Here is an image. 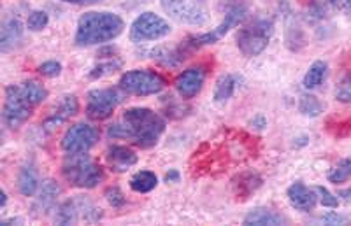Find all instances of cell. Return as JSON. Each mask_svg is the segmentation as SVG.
Instances as JSON below:
<instances>
[{
  "instance_id": "cell-1",
  "label": "cell",
  "mask_w": 351,
  "mask_h": 226,
  "mask_svg": "<svg viewBox=\"0 0 351 226\" xmlns=\"http://www.w3.org/2000/svg\"><path fill=\"white\" fill-rule=\"evenodd\" d=\"M125 23L116 12L88 11L77 20L74 42L80 48H90L114 40L121 36Z\"/></svg>"
},
{
  "instance_id": "cell-2",
  "label": "cell",
  "mask_w": 351,
  "mask_h": 226,
  "mask_svg": "<svg viewBox=\"0 0 351 226\" xmlns=\"http://www.w3.org/2000/svg\"><path fill=\"white\" fill-rule=\"evenodd\" d=\"M132 130V140L143 149L156 146L165 131V119L148 108H130L121 118Z\"/></svg>"
},
{
  "instance_id": "cell-3",
  "label": "cell",
  "mask_w": 351,
  "mask_h": 226,
  "mask_svg": "<svg viewBox=\"0 0 351 226\" xmlns=\"http://www.w3.org/2000/svg\"><path fill=\"white\" fill-rule=\"evenodd\" d=\"M62 174L69 184L83 190H92L104 181V168L93 162L88 153L67 155V160L62 165Z\"/></svg>"
},
{
  "instance_id": "cell-4",
  "label": "cell",
  "mask_w": 351,
  "mask_h": 226,
  "mask_svg": "<svg viewBox=\"0 0 351 226\" xmlns=\"http://www.w3.org/2000/svg\"><path fill=\"white\" fill-rule=\"evenodd\" d=\"M272 36H274V23L272 20L262 18V20H255L253 23L246 25L237 32V48L247 58L262 55L267 49L269 42H271Z\"/></svg>"
},
{
  "instance_id": "cell-5",
  "label": "cell",
  "mask_w": 351,
  "mask_h": 226,
  "mask_svg": "<svg viewBox=\"0 0 351 226\" xmlns=\"http://www.w3.org/2000/svg\"><path fill=\"white\" fill-rule=\"evenodd\" d=\"M246 16V9L243 5H236V8H232L230 11L225 14V20L218 25L216 28L209 30L206 34H199V36H193V37H188L183 44L178 46V49L181 51V55L186 58L188 53L195 51V49L204 48V46H211V44H216L218 40L223 39L228 32H230L232 28L237 27L241 21L244 20Z\"/></svg>"
},
{
  "instance_id": "cell-6",
  "label": "cell",
  "mask_w": 351,
  "mask_h": 226,
  "mask_svg": "<svg viewBox=\"0 0 351 226\" xmlns=\"http://www.w3.org/2000/svg\"><path fill=\"white\" fill-rule=\"evenodd\" d=\"M118 88L127 95L149 97L164 90L165 79L158 72L149 71V68H134L121 75Z\"/></svg>"
},
{
  "instance_id": "cell-7",
  "label": "cell",
  "mask_w": 351,
  "mask_h": 226,
  "mask_svg": "<svg viewBox=\"0 0 351 226\" xmlns=\"http://www.w3.org/2000/svg\"><path fill=\"white\" fill-rule=\"evenodd\" d=\"M99 219H102V209L97 207L86 197H74L71 200H65L60 207H56V225L67 226L74 225L77 221L97 223Z\"/></svg>"
},
{
  "instance_id": "cell-8",
  "label": "cell",
  "mask_w": 351,
  "mask_h": 226,
  "mask_svg": "<svg viewBox=\"0 0 351 226\" xmlns=\"http://www.w3.org/2000/svg\"><path fill=\"white\" fill-rule=\"evenodd\" d=\"M34 105L25 97L21 84H9L5 88L4 108H2V119L8 128L16 130L21 125L27 123L28 118L32 116Z\"/></svg>"
},
{
  "instance_id": "cell-9",
  "label": "cell",
  "mask_w": 351,
  "mask_h": 226,
  "mask_svg": "<svg viewBox=\"0 0 351 226\" xmlns=\"http://www.w3.org/2000/svg\"><path fill=\"white\" fill-rule=\"evenodd\" d=\"M123 102V92L118 88H95L86 95V116L93 121L111 118L116 108Z\"/></svg>"
},
{
  "instance_id": "cell-10",
  "label": "cell",
  "mask_w": 351,
  "mask_h": 226,
  "mask_svg": "<svg viewBox=\"0 0 351 226\" xmlns=\"http://www.w3.org/2000/svg\"><path fill=\"white\" fill-rule=\"evenodd\" d=\"M169 34H171L169 21L149 11L141 12L130 25V40L136 44L164 39Z\"/></svg>"
},
{
  "instance_id": "cell-11",
  "label": "cell",
  "mask_w": 351,
  "mask_h": 226,
  "mask_svg": "<svg viewBox=\"0 0 351 226\" xmlns=\"http://www.w3.org/2000/svg\"><path fill=\"white\" fill-rule=\"evenodd\" d=\"M165 14L183 25H204L208 21V9L202 0H160Z\"/></svg>"
},
{
  "instance_id": "cell-12",
  "label": "cell",
  "mask_w": 351,
  "mask_h": 226,
  "mask_svg": "<svg viewBox=\"0 0 351 226\" xmlns=\"http://www.w3.org/2000/svg\"><path fill=\"white\" fill-rule=\"evenodd\" d=\"M100 139V131L90 123H76L67 128L62 137V149L65 155H83L92 149Z\"/></svg>"
},
{
  "instance_id": "cell-13",
  "label": "cell",
  "mask_w": 351,
  "mask_h": 226,
  "mask_svg": "<svg viewBox=\"0 0 351 226\" xmlns=\"http://www.w3.org/2000/svg\"><path fill=\"white\" fill-rule=\"evenodd\" d=\"M204 81H206V71L202 67H190L176 77V92L184 100L195 99L202 90Z\"/></svg>"
},
{
  "instance_id": "cell-14",
  "label": "cell",
  "mask_w": 351,
  "mask_h": 226,
  "mask_svg": "<svg viewBox=\"0 0 351 226\" xmlns=\"http://www.w3.org/2000/svg\"><path fill=\"white\" fill-rule=\"evenodd\" d=\"M80 111V102H77L76 95H65L64 99L60 100L58 103V108L48 116V118L44 119L43 123V130L44 131H53L56 128L60 127V125L67 123L69 119L74 118Z\"/></svg>"
},
{
  "instance_id": "cell-15",
  "label": "cell",
  "mask_w": 351,
  "mask_h": 226,
  "mask_svg": "<svg viewBox=\"0 0 351 226\" xmlns=\"http://www.w3.org/2000/svg\"><path fill=\"white\" fill-rule=\"evenodd\" d=\"M288 202L293 209L300 210V212H309L318 203V193L315 188H307L306 184L297 181V183L290 184L287 190Z\"/></svg>"
},
{
  "instance_id": "cell-16",
  "label": "cell",
  "mask_w": 351,
  "mask_h": 226,
  "mask_svg": "<svg viewBox=\"0 0 351 226\" xmlns=\"http://www.w3.org/2000/svg\"><path fill=\"white\" fill-rule=\"evenodd\" d=\"M60 193H62V188L56 181H53V179L44 181L43 186L39 188V194H37L36 203H34L32 207L34 214L48 216L51 210H55L56 200H58Z\"/></svg>"
},
{
  "instance_id": "cell-17",
  "label": "cell",
  "mask_w": 351,
  "mask_h": 226,
  "mask_svg": "<svg viewBox=\"0 0 351 226\" xmlns=\"http://www.w3.org/2000/svg\"><path fill=\"white\" fill-rule=\"evenodd\" d=\"M23 23L20 18L11 16L4 20L2 28H0V51L8 53L12 48H16L20 40L23 39Z\"/></svg>"
},
{
  "instance_id": "cell-18",
  "label": "cell",
  "mask_w": 351,
  "mask_h": 226,
  "mask_svg": "<svg viewBox=\"0 0 351 226\" xmlns=\"http://www.w3.org/2000/svg\"><path fill=\"white\" fill-rule=\"evenodd\" d=\"M106 160H108L109 167L114 172H127L128 168L134 167L137 163V155L130 147L111 146L108 147Z\"/></svg>"
},
{
  "instance_id": "cell-19",
  "label": "cell",
  "mask_w": 351,
  "mask_h": 226,
  "mask_svg": "<svg viewBox=\"0 0 351 226\" xmlns=\"http://www.w3.org/2000/svg\"><path fill=\"white\" fill-rule=\"evenodd\" d=\"M243 225L246 226H280L287 225V218L281 216L276 210L267 209V207H256L250 210L243 219Z\"/></svg>"
},
{
  "instance_id": "cell-20",
  "label": "cell",
  "mask_w": 351,
  "mask_h": 226,
  "mask_svg": "<svg viewBox=\"0 0 351 226\" xmlns=\"http://www.w3.org/2000/svg\"><path fill=\"white\" fill-rule=\"evenodd\" d=\"M39 188L40 181L36 165L32 162L25 163L23 167L20 168V174H18V190L23 197H34L39 191Z\"/></svg>"
},
{
  "instance_id": "cell-21",
  "label": "cell",
  "mask_w": 351,
  "mask_h": 226,
  "mask_svg": "<svg viewBox=\"0 0 351 226\" xmlns=\"http://www.w3.org/2000/svg\"><path fill=\"white\" fill-rule=\"evenodd\" d=\"M239 81H241V77L236 74L219 75L218 81H216L215 93H213V100H215L216 103H219V105L227 103L228 100L234 97V93H236L237 86H239Z\"/></svg>"
},
{
  "instance_id": "cell-22",
  "label": "cell",
  "mask_w": 351,
  "mask_h": 226,
  "mask_svg": "<svg viewBox=\"0 0 351 226\" xmlns=\"http://www.w3.org/2000/svg\"><path fill=\"white\" fill-rule=\"evenodd\" d=\"M327 74H328V64L324 62V60H316L315 64L311 67L307 68L306 75H304L302 84L306 90H316L324 84V81L327 79Z\"/></svg>"
},
{
  "instance_id": "cell-23",
  "label": "cell",
  "mask_w": 351,
  "mask_h": 226,
  "mask_svg": "<svg viewBox=\"0 0 351 226\" xmlns=\"http://www.w3.org/2000/svg\"><path fill=\"white\" fill-rule=\"evenodd\" d=\"M260 186H262V177L253 174V172H244L239 177L234 179V188H236L237 199H247Z\"/></svg>"
},
{
  "instance_id": "cell-24",
  "label": "cell",
  "mask_w": 351,
  "mask_h": 226,
  "mask_svg": "<svg viewBox=\"0 0 351 226\" xmlns=\"http://www.w3.org/2000/svg\"><path fill=\"white\" fill-rule=\"evenodd\" d=\"M158 186V177L152 171H141L130 177V188L136 193H149Z\"/></svg>"
},
{
  "instance_id": "cell-25",
  "label": "cell",
  "mask_w": 351,
  "mask_h": 226,
  "mask_svg": "<svg viewBox=\"0 0 351 226\" xmlns=\"http://www.w3.org/2000/svg\"><path fill=\"white\" fill-rule=\"evenodd\" d=\"M21 90H23L25 97L28 99V102L32 103L34 108L40 105L44 100L48 99V90L44 88V84H40L36 79H28L21 84Z\"/></svg>"
},
{
  "instance_id": "cell-26",
  "label": "cell",
  "mask_w": 351,
  "mask_h": 226,
  "mask_svg": "<svg viewBox=\"0 0 351 226\" xmlns=\"http://www.w3.org/2000/svg\"><path fill=\"white\" fill-rule=\"evenodd\" d=\"M299 112L306 118H318L324 112V103L319 102L318 97L311 93H304L299 99Z\"/></svg>"
},
{
  "instance_id": "cell-27",
  "label": "cell",
  "mask_w": 351,
  "mask_h": 226,
  "mask_svg": "<svg viewBox=\"0 0 351 226\" xmlns=\"http://www.w3.org/2000/svg\"><path fill=\"white\" fill-rule=\"evenodd\" d=\"M328 183L343 184L351 179V158H343L330 168L327 175Z\"/></svg>"
},
{
  "instance_id": "cell-28",
  "label": "cell",
  "mask_w": 351,
  "mask_h": 226,
  "mask_svg": "<svg viewBox=\"0 0 351 226\" xmlns=\"http://www.w3.org/2000/svg\"><path fill=\"white\" fill-rule=\"evenodd\" d=\"M49 23V16L46 11H32L28 14V20H27V28L28 30H32V32H40L43 28L48 27Z\"/></svg>"
},
{
  "instance_id": "cell-29",
  "label": "cell",
  "mask_w": 351,
  "mask_h": 226,
  "mask_svg": "<svg viewBox=\"0 0 351 226\" xmlns=\"http://www.w3.org/2000/svg\"><path fill=\"white\" fill-rule=\"evenodd\" d=\"M118 68H121V62H118V60H111V62H106V64L95 65L88 75H90L92 79H100V77H104V75L114 74Z\"/></svg>"
},
{
  "instance_id": "cell-30",
  "label": "cell",
  "mask_w": 351,
  "mask_h": 226,
  "mask_svg": "<svg viewBox=\"0 0 351 226\" xmlns=\"http://www.w3.org/2000/svg\"><path fill=\"white\" fill-rule=\"evenodd\" d=\"M335 100L343 103L351 102V74L344 75L343 79L339 81L337 88H335Z\"/></svg>"
},
{
  "instance_id": "cell-31",
  "label": "cell",
  "mask_w": 351,
  "mask_h": 226,
  "mask_svg": "<svg viewBox=\"0 0 351 226\" xmlns=\"http://www.w3.org/2000/svg\"><path fill=\"white\" fill-rule=\"evenodd\" d=\"M108 137L109 139H132V130L123 119L118 123H112L108 127Z\"/></svg>"
},
{
  "instance_id": "cell-32",
  "label": "cell",
  "mask_w": 351,
  "mask_h": 226,
  "mask_svg": "<svg viewBox=\"0 0 351 226\" xmlns=\"http://www.w3.org/2000/svg\"><path fill=\"white\" fill-rule=\"evenodd\" d=\"M104 194H106V200L109 202V205L114 207V209H120V207H123L125 203H127V197H125L123 191H121L118 186H109Z\"/></svg>"
},
{
  "instance_id": "cell-33",
  "label": "cell",
  "mask_w": 351,
  "mask_h": 226,
  "mask_svg": "<svg viewBox=\"0 0 351 226\" xmlns=\"http://www.w3.org/2000/svg\"><path fill=\"white\" fill-rule=\"evenodd\" d=\"M316 193H318V202L322 203L324 207H328V209H335V207L339 205V197L327 190L324 186H316L315 188Z\"/></svg>"
},
{
  "instance_id": "cell-34",
  "label": "cell",
  "mask_w": 351,
  "mask_h": 226,
  "mask_svg": "<svg viewBox=\"0 0 351 226\" xmlns=\"http://www.w3.org/2000/svg\"><path fill=\"white\" fill-rule=\"evenodd\" d=\"M39 74H43L44 77H58L62 74V64L60 62H56V60H48V62H44L37 67Z\"/></svg>"
},
{
  "instance_id": "cell-35",
  "label": "cell",
  "mask_w": 351,
  "mask_h": 226,
  "mask_svg": "<svg viewBox=\"0 0 351 226\" xmlns=\"http://www.w3.org/2000/svg\"><path fill=\"white\" fill-rule=\"evenodd\" d=\"M322 221L327 223V225H346L348 218L343 214H337V212H327V214L322 218Z\"/></svg>"
},
{
  "instance_id": "cell-36",
  "label": "cell",
  "mask_w": 351,
  "mask_h": 226,
  "mask_svg": "<svg viewBox=\"0 0 351 226\" xmlns=\"http://www.w3.org/2000/svg\"><path fill=\"white\" fill-rule=\"evenodd\" d=\"M252 127L258 128V130H263V128L267 127V119L263 118V116H262V114L255 116V118H253V119H252Z\"/></svg>"
},
{
  "instance_id": "cell-37",
  "label": "cell",
  "mask_w": 351,
  "mask_h": 226,
  "mask_svg": "<svg viewBox=\"0 0 351 226\" xmlns=\"http://www.w3.org/2000/svg\"><path fill=\"white\" fill-rule=\"evenodd\" d=\"M337 197H339L341 200H344L346 203H351V188H346V190H341L339 193H337Z\"/></svg>"
},
{
  "instance_id": "cell-38",
  "label": "cell",
  "mask_w": 351,
  "mask_h": 226,
  "mask_svg": "<svg viewBox=\"0 0 351 226\" xmlns=\"http://www.w3.org/2000/svg\"><path fill=\"white\" fill-rule=\"evenodd\" d=\"M165 181H167V183H178V181H180V172L178 171L167 172V175H165Z\"/></svg>"
},
{
  "instance_id": "cell-39",
  "label": "cell",
  "mask_w": 351,
  "mask_h": 226,
  "mask_svg": "<svg viewBox=\"0 0 351 226\" xmlns=\"http://www.w3.org/2000/svg\"><path fill=\"white\" fill-rule=\"evenodd\" d=\"M343 9H344V12H346V14H350V16H351V0H344Z\"/></svg>"
},
{
  "instance_id": "cell-40",
  "label": "cell",
  "mask_w": 351,
  "mask_h": 226,
  "mask_svg": "<svg viewBox=\"0 0 351 226\" xmlns=\"http://www.w3.org/2000/svg\"><path fill=\"white\" fill-rule=\"evenodd\" d=\"M0 197H2V203H0V207H2V209H5V203H8V193H5V191L2 190Z\"/></svg>"
},
{
  "instance_id": "cell-41",
  "label": "cell",
  "mask_w": 351,
  "mask_h": 226,
  "mask_svg": "<svg viewBox=\"0 0 351 226\" xmlns=\"http://www.w3.org/2000/svg\"><path fill=\"white\" fill-rule=\"evenodd\" d=\"M62 2H67V4H80L81 0H62Z\"/></svg>"
},
{
  "instance_id": "cell-42",
  "label": "cell",
  "mask_w": 351,
  "mask_h": 226,
  "mask_svg": "<svg viewBox=\"0 0 351 226\" xmlns=\"http://www.w3.org/2000/svg\"><path fill=\"white\" fill-rule=\"evenodd\" d=\"M327 2H330V4H337L339 0H327Z\"/></svg>"
}]
</instances>
